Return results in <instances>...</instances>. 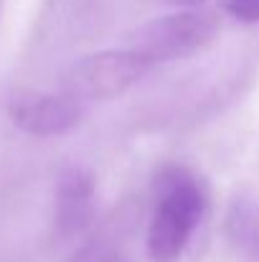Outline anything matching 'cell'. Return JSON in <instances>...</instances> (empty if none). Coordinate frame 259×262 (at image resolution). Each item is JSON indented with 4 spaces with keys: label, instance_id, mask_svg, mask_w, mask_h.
<instances>
[{
    "label": "cell",
    "instance_id": "5",
    "mask_svg": "<svg viewBox=\"0 0 259 262\" xmlns=\"http://www.w3.org/2000/svg\"><path fill=\"white\" fill-rule=\"evenodd\" d=\"M94 214V188L84 171L69 168L61 173L56 191V219L61 232H82Z\"/></svg>",
    "mask_w": 259,
    "mask_h": 262
},
{
    "label": "cell",
    "instance_id": "1",
    "mask_svg": "<svg viewBox=\"0 0 259 262\" xmlns=\"http://www.w3.org/2000/svg\"><path fill=\"white\" fill-rule=\"evenodd\" d=\"M132 49H109L79 59L64 77V94L74 102H104L132 89L150 69Z\"/></svg>",
    "mask_w": 259,
    "mask_h": 262
},
{
    "label": "cell",
    "instance_id": "8",
    "mask_svg": "<svg viewBox=\"0 0 259 262\" xmlns=\"http://www.w3.org/2000/svg\"><path fill=\"white\" fill-rule=\"evenodd\" d=\"M173 5H198V3H203V0H168Z\"/></svg>",
    "mask_w": 259,
    "mask_h": 262
},
{
    "label": "cell",
    "instance_id": "7",
    "mask_svg": "<svg viewBox=\"0 0 259 262\" xmlns=\"http://www.w3.org/2000/svg\"><path fill=\"white\" fill-rule=\"evenodd\" d=\"M224 10L242 23H259V0H221Z\"/></svg>",
    "mask_w": 259,
    "mask_h": 262
},
{
    "label": "cell",
    "instance_id": "2",
    "mask_svg": "<svg viewBox=\"0 0 259 262\" xmlns=\"http://www.w3.org/2000/svg\"><path fill=\"white\" fill-rule=\"evenodd\" d=\"M203 211V193L188 176H173L163 186L160 204L148 232V255L153 262H175L188 245Z\"/></svg>",
    "mask_w": 259,
    "mask_h": 262
},
{
    "label": "cell",
    "instance_id": "4",
    "mask_svg": "<svg viewBox=\"0 0 259 262\" xmlns=\"http://www.w3.org/2000/svg\"><path fill=\"white\" fill-rule=\"evenodd\" d=\"M8 115L23 133L38 138H54L69 133L79 122L82 110L79 102H74L66 94H46L26 89L13 94V99L8 102Z\"/></svg>",
    "mask_w": 259,
    "mask_h": 262
},
{
    "label": "cell",
    "instance_id": "6",
    "mask_svg": "<svg viewBox=\"0 0 259 262\" xmlns=\"http://www.w3.org/2000/svg\"><path fill=\"white\" fill-rule=\"evenodd\" d=\"M229 234L237 242V247H244L247 252L259 257V201L242 199L229 211Z\"/></svg>",
    "mask_w": 259,
    "mask_h": 262
},
{
    "label": "cell",
    "instance_id": "3",
    "mask_svg": "<svg viewBox=\"0 0 259 262\" xmlns=\"http://www.w3.org/2000/svg\"><path fill=\"white\" fill-rule=\"evenodd\" d=\"M216 36V23L206 13L178 10L145 23L132 36V51L148 64L178 61L203 51Z\"/></svg>",
    "mask_w": 259,
    "mask_h": 262
}]
</instances>
